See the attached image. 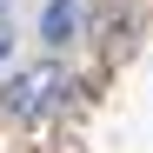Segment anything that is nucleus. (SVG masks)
I'll use <instances>...</instances> for the list:
<instances>
[{
  "label": "nucleus",
  "instance_id": "obj_1",
  "mask_svg": "<svg viewBox=\"0 0 153 153\" xmlns=\"http://www.w3.org/2000/svg\"><path fill=\"white\" fill-rule=\"evenodd\" d=\"M60 93H67V73L60 67H33V73H20V80L7 87V113L13 120H40Z\"/></svg>",
  "mask_w": 153,
  "mask_h": 153
},
{
  "label": "nucleus",
  "instance_id": "obj_2",
  "mask_svg": "<svg viewBox=\"0 0 153 153\" xmlns=\"http://www.w3.org/2000/svg\"><path fill=\"white\" fill-rule=\"evenodd\" d=\"M73 20H80V7H73V0H47V13H40L47 47H67V40H73Z\"/></svg>",
  "mask_w": 153,
  "mask_h": 153
},
{
  "label": "nucleus",
  "instance_id": "obj_3",
  "mask_svg": "<svg viewBox=\"0 0 153 153\" xmlns=\"http://www.w3.org/2000/svg\"><path fill=\"white\" fill-rule=\"evenodd\" d=\"M7 53H13V33H7V27H0V60H7Z\"/></svg>",
  "mask_w": 153,
  "mask_h": 153
},
{
  "label": "nucleus",
  "instance_id": "obj_4",
  "mask_svg": "<svg viewBox=\"0 0 153 153\" xmlns=\"http://www.w3.org/2000/svg\"><path fill=\"white\" fill-rule=\"evenodd\" d=\"M0 7H7V0H0Z\"/></svg>",
  "mask_w": 153,
  "mask_h": 153
}]
</instances>
